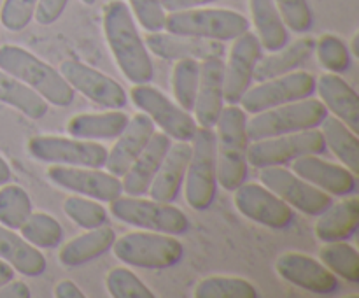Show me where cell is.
<instances>
[{
	"label": "cell",
	"mask_w": 359,
	"mask_h": 298,
	"mask_svg": "<svg viewBox=\"0 0 359 298\" xmlns=\"http://www.w3.org/2000/svg\"><path fill=\"white\" fill-rule=\"evenodd\" d=\"M104 34L123 76L133 84L151 83L154 65L146 42L137 30L128 4L111 0L104 6Z\"/></svg>",
	"instance_id": "6da1fadb"
},
{
	"label": "cell",
	"mask_w": 359,
	"mask_h": 298,
	"mask_svg": "<svg viewBox=\"0 0 359 298\" xmlns=\"http://www.w3.org/2000/svg\"><path fill=\"white\" fill-rule=\"evenodd\" d=\"M216 161L217 184L233 191L248 181V112L237 105L223 109L216 123Z\"/></svg>",
	"instance_id": "7a4b0ae2"
},
{
	"label": "cell",
	"mask_w": 359,
	"mask_h": 298,
	"mask_svg": "<svg viewBox=\"0 0 359 298\" xmlns=\"http://www.w3.org/2000/svg\"><path fill=\"white\" fill-rule=\"evenodd\" d=\"M0 69L30 86L48 104L56 107H67L76 97V91L60 74V70L21 46H0Z\"/></svg>",
	"instance_id": "3957f363"
},
{
	"label": "cell",
	"mask_w": 359,
	"mask_h": 298,
	"mask_svg": "<svg viewBox=\"0 0 359 298\" xmlns=\"http://www.w3.org/2000/svg\"><path fill=\"white\" fill-rule=\"evenodd\" d=\"M251 23L244 14L231 9H195L174 11L167 14L165 30L170 34L188 35V37L210 39V41H235L238 35L249 30Z\"/></svg>",
	"instance_id": "277c9868"
},
{
	"label": "cell",
	"mask_w": 359,
	"mask_h": 298,
	"mask_svg": "<svg viewBox=\"0 0 359 298\" xmlns=\"http://www.w3.org/2000/svg\"><path fill=\"white\" fill-rule=\"evenodd\" d=\"M112 251L119 262L147 270H163L181 263L184 245L175 235L160 231H132L116 237Z\"/></svg>",
	"instance_id": "5b68a950"
},
{
	"label": "cell",
	"mask_w": 359,
	"mask_h": 298,
	"mask_svg": "<svg viewBox=\"0 0 359 298\" xmlns=\"http://www.w3.org/2000/svg\"><path fill=\"white\" fill-rule=\"evenodd\" d=\"M109 212L121 223L160 233L184 235L191 228V221L184 210L172 203L158 202L142 196L121 195L109 203Z\"/></svg>",
	"instance_id": "8992f818"
},
{
	"label": "cell",
	"mask_w": 359,
	"mask_h": 298,
	"mask_svg": "<svg viewBox=\"0 0 359 298\" xmlns=\"http://www.w3.org/2000/svg\"><path fill=\"white\" fill-rule=\"evenodd\" d=\"M216 132L198 126L191 139V158L184 177L186 202L195 210H207L216 200Z\"/></svg>",
	"instance_id": "52a82bcc"
},
{
	"label": "cell",
	"mask_w": 359,
	"mask_h": 298,
	"mask_svg": "<svg viewBox=\"0 0 359 298\" xmlns=\"http://www.w3.org/2000/svg\"><path fill=\"white\" fill-rule=\"evenodd\" d=\"M328 114V109L319 98L309 97L304 100L290 102L252 114V118L248 119V137L249 140H259L318 128Z\"/></svg>",
	"instance_id": "ba28073f"
},
{
	"label": "cell",
	"mask_w": 359,
	"mask_h": 298,
	"mask_svg": "<svg viewBox=\"0 0 359 298\" xmlns=\"http://www.w3.org/2000/svg\"><path fill=\"white\" fill-rule=\"evenodd\" d=\"M325 137L318 128L251 140L248 147V163L255 168L283 167L305 154H323Z\"/></svg>",
	"instance_id": "9c48e42d"
},
{
	"label": "cell",
	"mask_w": 359,
	"mask_h": 298,
	"mask_svg": "<svg viewBox=\"0 0 359 298\" xmlns=\"http://www.w3.org/2000/svg\"><path fill=\"white\" fill-rule=\"evenodd\" d=\"M28 153L34 160L48 165L104 168L107 147L97 140L62 135H35L28 140Z\"/></svg>",
	"instance_id": "30bf717a"
},
{
	"label": "cell",
	"mask_w": 359,
	"mask_h": 298,
	"mask_svg": "<svg viewBox=\"0 0 359 298\" xmlns=\"http://www.w3.org/2000/svg\"><path fill=\"white\" fill-rule=\"evenodd\" d=\"M130 98H132L133 105L139 107L146 116H149L154 126H160L161 132L167 133L170 139L191 142L196 128H198L195 118L191 116V112L172 102L163 91L158 90L156 86H151V83L133 84V88L130 90Z\"/></svg>",
	"instance_id": "8fae6325"
},
{
	"label": "cell",
	"mask_w": 359,
	"mask_h": 298,
	"mask_svg": "<svg viewBox=\"0 0 359 298\" xmlns=\"http://www.w3.org/2000/svg\"><path fill=\"white\" fill-rule=\"evenodd\" d=\"M314 93L316 77L305 70H294V72L263 81L255 88H249L238 104L248 114H258L266 109L304 100Z\"/></svg>",
	"instance_id": "7c38bea8"
},
{
	"label": "cell",
	"mask_w": 359,
	"mask_h": 298,
	"mask_svg": "<svg viewBox=\"0 0 359 298\" xmlns=\"http://www.w3.org/2000/svg\"><path fill=\"white\" fill-rule=\"evenodd\" d=\"M262 184L284 200L291 209H297L307 216H316L328 209L333 203V196L316 188L314 184L302 179L293 170L283 167L259 168Z\"/></svg>",
	"instance_id": "4fadbf2b"
},
{
	"label": "cell",
	"mask_w": 359,
	"mask_h": 298,
	"mask_svg": "<svg viewBox=\"0 0 359 298\" xmlns=\"http://www.w3.org/2000/svg\"><path fill=\"white\" fill-rule=\"evenodd\" d=\"M48 177L53 184L65 191L88 196L102 203H111L123 195L121 177L102 168L49 165Z\"/></svg>",
	"instance_id": "5bb4252c"
},
{
	"label": "cell",
	"mask_w": 359,
	"mask_h": 298,
	"mask_svg": "<svg viewBox=\"0 0 359 298\" xmlns=\"http://www.w3.org/2000/svg\"><path fill=\"white\" fill-rule=\"evenodd\" d=\"M233 200L242 216L272 230H286L294 221V210L262 182H242Z\"/></svg>",
	"instance_id": "9a60e30c"
},
{
	"label": "cell",
	"mask_w": 359,
	"mask_h": 298,
	"mask_svg": "<svg viewBox=\"0 0 359 298\" xmlns=\"http://www.w3.org/2000/svg\"><path fill=\"white\" fill-rule=\"evenodd\" d=\"M60 74L65 77L74 91H79L88 100L102 107L123 109L128 104V93L118 81L79 60L62 62Z\"/></svg>",
	"instance_id": "2e32d148"
},
{
	"label": "cell",
	"mask_w": 359,
	"mask_h": 298,
	"mask_svg": "<svg viewBox=\"0 0 359 298\" xmlns=\"http://www.w3.org/2000/svg\"><path fill=\"white\" fill-rule=\"evenodd\" d=\"M262 42L251 30L233 41L224 63V102L237 105L255 81L256 63L262 58Z\"/></svg>",
	"instance_id": "e0dca14e"
},
{
	"label": "cell",
	"mask_w": 359,
	"mask_h": 298,
	"mask_svg": "<svg viewBox=\"0 0 359 298\" xmlns=\"http://www.w3.org/2000/svg\"><path fill=\"white\" fill-rule=\"evenodd\" d=\"M276 270L286 283L314 294L339 291V279L321 262L298 251H287L277 258Z\"/></svg>",
	"instance_id": "ac0fdd59"
},
{
	"label": "cell",
	"mask_w": 359,
	"mask_h": 298,
	"mask_svg": "<svg viewBox=\"0 0 359 298\" xmlns=\"http://www.w3.org/2000/svg\"><path fill=\"white\" fill-rule=\"evenodd\" d=\"M291 170L332 196H349L358 188V175L344 165L332 163L319 154H305L291 161Z\"/></svg>",
	"instance_id": "d6986e66"
},
{
	"label": "cell",
	"mask_w": 359,
	"mask_h": 298,
	"mask_svg": "<svg viewBox=\"0 0 359 298\" xmlns=\"http://www.w3.org/2000/svg\"><path fill=\"white\" fill-rule=\"evenodd\" d=\"M149 53L156 55L161 60H196L203 62L209 58H223L226 49L224 42L210 41V39L188 37V35L170 34L167 30L153 32L147 35L146 41Z\"/></svg>",
	"instance_id": "ffe728a7"
},
{
	"label": "cell",
	"mask_w": 359,
	"mask_h": 298,
	"mask_svg": "<svg viewBox=\"0 0 359 298\" xmlns=\"http://www.w3.org/2000/svg\"><path fill=\"white\" fill-rule=\"evenodd\" d=\"M224 109V62L209 58L200 62V83L195 98V121L198 126L214 128Z\"/></svg>",
	"instance_id": "44dd1931"
},
{
	"label": "cell",
	"mask_w": 359,
	"mask_h": 298,
	"mask_svg": "<svg viewBox=\"0 0 359 298\" xmlns=\"http://www.w3.org/2000/svg\"><path fill=\"white\" fill-rule=\"evenodd\" d=\"M154 132L156 126L144 112H137L133 118H130L125 130L116 137L114 146L107 149V161H105L107 170L118 177H123L130 165L147 146Z\"/></svg>",
	"instance_id": "7402d4cb"
},
{
	"label": "cell",
	"mask_w": 359,
	"mask_h": 298,
	"mask_svg": "<svg viewBox=\"0 0 359 298\" xmlns=\"http://www.w3.org/2000/svg\"><path fill=\"white\" fill-rule=\"evenodd\" d=\"M172 146V139L163 132H154L142 153L135 158L121 179L123 193L132 196L147 195L153 179L156 177L165 154Z\"/></svg>",
	"instance_id": "603a6c76"
},
{
	"label": "cell",
	"mask_w": 359,
	"mask_h": 298,
	"mask_svg": "<svg viewBox=\"0 0 359 298\" xmlns=\"http://www.w3.org/2000/svg\"><path fill=\"white\" fill-rule=\"evenodd\" d=\"M191 158V142L175 140L165 154L163 163L149 186V198L163 203H174L184 184L186 170Z\"/></svg>",
	"instance_id": "cb8c5ba5"
},
{
	"label": "cell",
	"mask_w": 359,
	"mask_h": 298,
	"mask_svg": "<svg viewBox=\"0 0 359 298\" xmlns=\"http://www.w3.org/2000/svg\"><path fill=\"white\" fill-rule=\"evenodd\" d=\"M316 91L328 112L358 133L359 98L356 90L340 74L326 72L316 79Z\"/></svg>",
	"instance_id": "d4e9b609"
},
{
	"label": "cell",
	"mask_w": 359,
	"mask_h": 298,
	"mask_svg": "<svg viewBox=\"0 0 359 298\" xmlns=\"http://www.w3.org/2000/svg\"><path fill=\"white\" fill-rule=\"evenodd\" d=\"M359 226V198L346 196L323 210L316 221V237L321 242L349 241Z\"/></svg>",
	"instance_id": "484cf974"
},
{
	"label": "cell",
	"mask_w": 359,
	"mask_h": 298,
	"mask_svg": "<svg viewBox=\"0 0 359 298\" xmlns=\"http://www.w3.org/2000/svg\"><path fill=\"white\" fill-rule=\"evenodd\" d=\"M314 37H300L298 41L291 42V44L287 42L279 51H273L259 58L255 69V81L263 83V81L294 72V70H298L309 62V58L314 55Z\"/></svg>",
	"instance_id": "4316f807"
},
{
	"label": "cell",
	"mask_w": 359,
	"mask_h": 298,
	"mask_svg": "<svg viewBox=\"0 0 359 298\" xmlns=\"http://www.w3.org/2000/svg\"><path fill=\"white\" fill-rule=\"evenodd\" d=\"M128 121L130 116L121 109H107L105 112H83L69 119L67 133L84 140H111L125 130Z\"/></svg>",
	"instance_id": "83f0119b"
},
{
	"label": "cell",
	"mask_w": 359,
	"mask_h": 298,
	"mask_svg": "<svg viewBox=\"0 0 359 298\" xmlns=\"http://www.w3.org/2000/svg\"><path fill=\"white\" fill-rule=\"evenodd\" d=\"M0 259L9 263L14 272L27 277H39L48 269L46 256L41 249L25 241L16 230L0 224Z\"/></svg>",
	"instance_id": "f1b7e54d"
},
{
	"label": "cell",
	"mask_w": 359,
	"mask_h": 298,
	"mask_svg": "<svg viewBox=\"0 0 359 298\" xmlns=\"http://www.w3.org/2000/svg\"><path fill=\"white\" fill-rule=\"evenodd\" d=\"M114 241L116 231L109 224L86 230V233L77 235V237L70 238L65 245H62L58 259L65 266L86 265L111 251Z\"/></svg>",
	"instance_id": "f546056e"
},
{
	"label": "cell",
	"mask_w": 359,
	"mask_h": 298,
	"mask_svg": "<svg viewBox=\"0 0 359 298\" xmlns=\"http://www.w3.org/2000/svg\"><path fill=\"white\" fill-rule=\"evenodd\" d=\"M249 9L263 49L279 51L290 42V30L273 0H249Z\"/></svg>",
	"instance_id": "4dcf8cb0"
},
{
	"label": "cell",
	"mask_w": 359,
	"mask_h": 298,
	"mask_svg": "<svg viewBox=\"0 0 359 298\" xmlns=\"http://www.w3.org/2000/svg\"><path fill=\"white\" fill-rule=\"evenodd\" d=\"M323 137H325L326 149H332V153L344 163V167L349 168L354 174H359V139L358 133L353 132L344 121H340L335 116H326L321 123Z\"/></svg>",
	"instance_id": "1f68e13d"
},
{
	"label": "cell",
	"mask_w": 359,
	"mask_h": 298,
	"mask_svg": "<svg viewBox=\"0 0 359 298\" xmlns=\"http://www.w3.org/2000/svg\"><path fill=\"white\" fill-rule=\"evenodd\" d=\"M0 102L23 112L30 119L44 118L49 111V104L37 91L11 74L4 72L2 69H0Z\"/></svg>",
	"instance_id": "d6a6232c"
},
{
	"label": "cell",
	"mask_w": 359,
	"mask_h": 298,
	"mask_svg": "<svg viewBox=\"0 0 359 298\" xmlns=\"http://www.w3.org/2000/svg\"><path fill=\"white\" fill-rule=\"evenodd\" d=\"M319 262L347 283H359V252L347 241L325 242L319 251Z\"/></svg>",
	"instance_id": "836d02e7"
},
{
	"label": "cell",
	"mask_w": 359,
	"mask_h": 298,
	"mask_svg": "<svg viewBox=\"0 0 359 298\" xmlns=\"http://www.w3.org/2000/svg\"><path fill=\"white\" fill-rule=\"evenodd\" d=\"M20 235L37 249H55L63 241V228L55 216L48 212H34L20 226Z\"/></svg>",
	"instance_id": "e575fe53"
},
{
	"label": "cell",
	"mask_w": 359,
	"mask_h": 298,
	"mask_svg": "<svg viewBox=\"0 0 359 298\" xmlns=\"http://www.w3.org/2000/svg\"><path fill=\"white\" fill-rule=\"evenodd\" d=\"M195 298H258V287L248 279L228 276H210L200 280L193 291Z\"/></svg>",
	"instance_id": "d590c367"
},
{
	"label": "cell",
	"mask_w": 359,
	"mask_h": 298,
	"mask_svg": "<svg viewBox=\"0 0 359 298\" xmlns=\"http://www.w3.org/2000/svg\"><path fill=\"white\" fill-rule=\"evenodd\" d=\"M34 205L32 198L21 186L6 184L0 186V224L11 230H20L21 224L30 216Z\"/></svg>",
	"instance_id": "8d00e7d4"
},
{
	"label": "cell",
	"mask_w": 359,
	"mask_h": 298,
	"mask_svg": "<svg viewBox=\"0 0 359 298\" xmlns=\"http://www.w3.org/2000/svg\"><path fill=\"white\" fill-rule=\"evenodd\" d=\"M63 212L74 224L84 230H93L109 224L107 209L102 202L83 195H70L63 200Z\"/></svg>",
	"instance_id": "74e56055"
},
{
	"label": "cell",
	"mask_w": 359,
	"mask_h": 298,
	"mask_svg": "<svg viewBox=\"0 0 359 298\" xmlns=\"http://www.w3.org/2000/svg\"><path fill=\"white\" fill-rule=\"evenodd\" d=\"M200 83V62L177 60L172 69V91L177 104L188 112L195 107L196 91Z\"/></svg>",
	"instance_id": "f35d334b"
},
{
	"label": "cell",
	"mask_w": 359,
	"mask_h": 298,
	"mask_svg": "<svg viewBox=\"0 0 359 298\" xmlns=\"http://www.w3.org/2000/svg\"><path fill=\"white\" fill-rule=\"evenodd\" d=\"M314 53H318V60L328 72L342 74L347 72L353 65V55L346 42L333 34H325L316 41Z\"/></svg>",
	"instance_id": "ab89813d"
},
{
	"label": "cell",
	"mask_w": 359,
	"mask_h": 298,
	"mask_svg": "<svg viewBox=\"0 0 359 298\" xmlns=\"http://www.w3.org/2000/svg\"><path fill=\"white\" fill-rule=\"evenodd\" d=\"M105 287L112 298H154V293L125 266H116L105 277Z\"/></svg>",
	"instance_id": "60d3db41"
},
{
	"label": "cell",
	"mask_w": 359,
	"mask_h": 298,
	"mask_svg": "<svg viewBox=\"0 0 359 298\" xmlns=\"http://www.w3.org/2000/svg\"><path fill=\"white\" fill-rule=\"evenodd\" d=\"M287 30L305 34L314 25V14L307 0H273Z\"/></svg>",
	"instance_id": "b9f144b4"
},
{
	"label": "cell",
	"mask_w": 359,
	"mask_h": 298,
	"mask_svg": "<svg viewBox=\"0 0 359 298\" xmlns=\"http://www.w3.org/2000/svg\"><path fill=\"white\" fill-rule=\"evenodd\" d=\"M130 11L137 23L147 32H161L165 30V20H167V11H165L161 0H128Z\"/></svg>",
	"instance_id": "7bdbcfd3"
},
{
	"label": "cell",
	"mask_w": 359,
	"mask_h": 298,
	"mask_svg": "<svg viewBox=\"0 0 359 298\" xmlns=\"http://www.w3.org/2000/svg\"><path fill=\"white\" fill-rule=\"evenodd\" d=\"M39 0H4L0 23L9 32H21L34 20Z\"/></svg>",
	"instance_id": "ee69618b"
},
{
	"label": "cell",
	"mask_w": 359,
	"mask_h": 298,
	"mask_svg": "<svg viewBox=\"0 0 359 298\" xmlns=\"http://www.w3.org/2000/svg\"><path fill=\"white\" fill-rule=\"evenodd\" d=\"M67 4H69V0H39L34 18L42 27H49L62 18Z\"/></svg>",
	"instance_id": "f6af8a7d"
},
{
	"label": "cell",
	"mask_w": 359,
	"mask_h": 298,
	"mask_svg": "<svg viewBox=\"0 0 359 298\" xmlns=\"http://www.w3.org/2000/svg\"><path fill=\"white\" fill-rule=\"evenodd\" d=\"M30 287L23 280H9L0 287V298H30Z\"/></svg>",
	"instance_id": "bcb514c9"
},
{
	"label": "cell",
	"mask_w": 359,
	"mask_h": 298,
	"mask_svg": "<svg viewBox=\"0 0 359 298\" xmlns=\"http://www.w3.org/2000/svg\"><path fill=\"white\" fill-rule=\"evenodd\" d=\"M216 2H221V0H161V4H163L167 13L195 9V7H205L209 6V4H216Z\"/></svg>",
	"instance_id": "7dc6e473"
},
{
	"label": "cell",
	"mask_w": 359,
	"mask_h": 298,
	"mask_svg": "<svg viewBox=\"0 0 359 298\" xmlns=\"http://www.w3.org/2000/svg\"><path fill=\"white\" fill-rule=\"evenodd\" d=\"M56 298H84V293L74 280L63 279L55 286Z\"/></svg>",
	"instance_id": "c3c4849f"
},
{
	"label": "cell",
	"mask_w": 359,
	"mask_h": 298,
	"mask_svg": "<svg viewBox=\"0 0 359 298\" xmlns=\"http://www.w3.org/2000/svg\"><path fill=\"white\" fill-rule=\"evenodd\" d=\"M14 269L9 265L7 262H4V259H0V287L4 286L6 283H9V280L14 279Z\"/></svg>",
	"instance_id": "681fc988"
},
{
	"label": "cell",
	"mask_w": 359,
	"mask_h": 298,
	"mask_svg": "<svg viewBox=\"0 0 359 298\" xmlns=\"http://www.w3.org/2000/svg\"><path fill=\"white\" fill-rule=\"evenodd\" d=\"M11 177H13V170H11V167H9V163L6 161V158L0 154V186L6 184V182H9Z\"/></svg>",
	"instance_id": "f907efd6"
},
{
	"label": "cell",
	"mask_w": 359,
	"mask_h": 298,
	"mask_svg": "<svg viewBox=\"0 0 359 298\" xmlns=\"http://www.w3.org/2000/svg\"><path fill=\"white\" fill-rule=\"evenodd\" d=\"M358 39H359V34H354V37H353V44H351V55H354V56H359V51H358Z\"/></svg>",
	"instance_id": "816d5d0a"
},
{
	"label": "cell",
	"mask_w": 359,
	"mask_h": 298,
	"mask_svg": "<svg viewBox=\"0 0 359 298\" xmlns=\"http://www.w3.org/2000/svg\"><path fill=\"white\" fill-rule=\"evenodd\" d=\"M81 2H83V4H86V6H93V4L97 2V0H81Z\"/></svg>",
	"instance_id": "f5cc1de1"
}]
</instances>
